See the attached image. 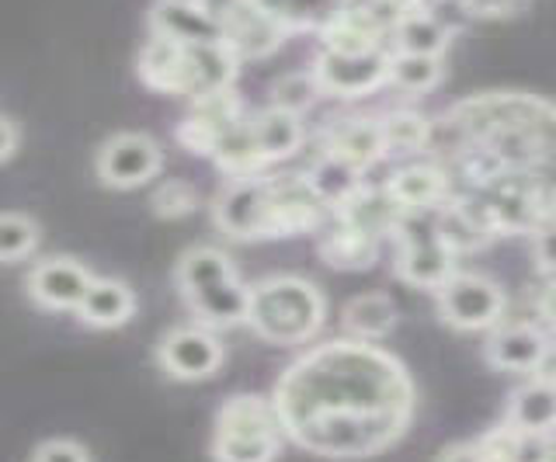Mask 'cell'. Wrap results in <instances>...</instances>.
Wrapping results in <instances>:
<instances>
[{"label":"cell","mask_w":556,"mask_h":462,"mask_svg":"<svg viewBox=\"0 0 556 462\" xmlns=\"http://www.w3.org/2000/svg\"><path fill=\"white\" fill-rule=\"evenodd\" d=\"M275 410L295 441L327 432L324 455L365 459L404 435L414 410V386L393 355L369 341H334L286 369L275 389Z\"/></svg>","instance_id":"1"},{"label":"cell","mask_w":556,"mask_h":462,"mask_svg":"<svg viewBox=\"0 0 556 462\" xmlns=\"http://www.w3.org/2000/svg\"><path fill=\"white\" fill-rule=\"evenodd\" d=\"M327 317V299L320 288L295 279V275H271L251 285V306H248V328L278 348L306 345L317 337Z\"/></svg>","instance_id":"2"},{"label":"cell","mask_w":556,"mask_h":462,"mask_svg":"<svg viewBox=\"0 0 556 462\" xmlns=\"http://www.w3.org/2000/svg\"><path fill=\"white\" fill-rule=\"evenodd\" d=\"M282 452V421L257 393L223 400L213 427V462H275Z\"/></svg>","instance_id":"3"},{"label":"cell","mask_w":556,"mask_h":462,"mask_svg":"<svg viewBox=\"0 0 556 462\" xmlns=\"http://www.w3.org/2000/svg\"><path fill=\"white\" fill-rule=\"evenodd\" d=\"M434 306H439V317L448 328L477 334L497 328L508 296L494 279L477 275V271H456L442 288H434Z\"/></svg>","instance_id":"4"},{"label":"cell","mask_w":556,"mask_h":462,"mask_svg":"<svg viewBox=\"0 0 556 462\" xmlns=\"http://www.w3.org/2000/svg\"><path fill=\"white\" fill-rule=\"evenodd\" d=\"M213 219L226 236H233V241H265V236H278L268 178H261V175L233 178L216 195Z\"/></svg>","instance_id":"5"},{"label":"cell","mask_w":556,"mask_h":462,"mask_svg":"<svg viewBox=\"0 0 556 462\" xmlns=\"http://www.w3.org/2000/svg\"><path fill=\"white\" fill-rule=\"evenodd\" d=\"M226 362V348L216 337V331L202 328V323H188V328H174L156 345V365H161L170 380L178 383H202L213 380Z\"/></svg>","instance_id":"6"},{"label":"cell","mask_w":556,"mask_h":462,"mask_svg":"<svg viewBox=\"0 0 556 462\" xmlns=\"http://www.w3.org/2000/svg\"><path fill=\"white\" fill-rule=\"evenodd\" d=\"M313 74L324 94L334 98H365L390 84V53L387 49H365V53H341L324 49L313 63Z\"/></svg>","instance_id":"7"},{"label":"cell","mask_w":556,"mask_h":462,"mask_svg":"<svg viewBox=\"0 0 556 462\" xmlns=\"http://www.w3.org/2000/svg\"><path fill=\"white\" fill-rule=\"evenodd\" d=\"M161 164H164V153L147 132H115L112 140L101 143L94 157V170L101 184L118 188V192L147 184L150 178H156Z\"/></svg>","instance_id":"8"},{"label":"cell","mask_w":556,"mask_h":462,"mask_svg":"<svg viewBox=\"0 0 556 462\" xmlns=\"http://www.w3.org/2000/svg\"><path fill=\"white\" fill-rule=\"evenodd\" d=\"M452 275H456V251L445 244L439 219L421 222L414 233H404V244H400V254H396V279L434 293V288H442Z\"/></svg>","instance_id":"9"},{"label":"cell","mask_w":556,"mask_h":462,"mask_svg":"<svg viewBox=\"0 0 556 462\" xmlns=\"http://www.w3.org/2000/svg\"><path fill=\"white\" fill-rule=\"evenodd\" d=\"M549 351H553L549 337L535 323H497L494 334L483 345L486 365L515 375H535L549 358Z\"/></svg>","instance_id":"10"},{"label":"cell","mask_w":556,"mask_h":462,"mask_svg":"<svg viewBox=\"0 0 556 462\" xmlns=\"http://www.w3.org/2000/svg\"><path fill=\"white\" fill-rule=\"evenodd\" d=\"M94 275L87 271L77 258H46L39 261L25 279V288L35 306L42 310H74L84 303L87 288H91Z\"/></svg>","instance_id":"11"},{"label":"cell","mask_w":556,"mask_h":462,"mask_svg":"<svg viewBox=\"0 0 556 462\" xmlns=\"http://www.w3.org/2000/svg\"><path fill=\"white\" fill-rule=\"evenodd\" d=\"M219 31L237 60H261L275 53L289 28L278 22L275 14H268L261 0H240V4L219 22Z\"/></svg>","instance_id":"12"},{"label":"cell","mask_w":556,"mask_h":462,"mask_svg":"<svg viewBox=\"0 0 556 462\" xmlns=\"http://www.w3.org/2000/svg\"><path fill=\"white\" fill-rule=\"evenodd\" d=\"M243 118L240 101L233 98V91H219V94H205L199 101H191L188 118L178 126V140L191 150V153H205L216 146L219 136L230 129L233 123Z\"/></svg>","instance_id":"13"},{"label":"cell","mask_w":556,"mask_h":462,"mask_svg":"<svg viewBox=\"0 0 556 462\" xmlns=\"http://www.w3.org/2000/svg\"><path fill=\"white\" fill-rule=\"evenodd\" d=\"M188 310L208 331H226L237 323H248V306H251V288L243 285L237 275H226L219 282H208L185 296Z\"/></svg>","instance_id":"14"},{"label":"cell","mask_w":556,"mask_h":462,"mask_svg":"<svg viewBox=\"0 0 556 462\" xmlns=\"http://www.w3.org/2000/svg\"><path fill=\"white\" fill-rule=\"evenodd\" d=\"M504 424L521 435H553L556 432V383L535 375L508 397Z\"/></svg>","instance_id":"15"},{"label":"cell","mask_w":556,"mask_h":462,"mask_svg":"<svg viewBox=\"0 0 556 462\" xmlns=\"http://www.w3.org/2000/svg\"><path fill=\"white\" fill-rule=\"evenodd\" d=\"M153 36H164L185 46L199 42H223L219 25L195 4V0H156L150 11Z\"/></svg>","instance_id":"16"},{"label":"cell","mask_w":556,"mask_h":462,"mask_svg":"<svg viewBox=\"0 0 556 462\" xmlns=\"http://www.w3.org/2000/svg\"><path fill=\"white\" fill-rule=\"evenodd\" d=\"M139 77L147 88L164 94H188V46L164 36H150L139 49Z\"/></svg>","instance_id":"17"},{"label":"cell","mask_w":556,"mask_h":462,"mask_svg":"<svg viewBox=\"0 0 556 462\" xmlns=\"http://www.w3.org/2000/svg\"><path fill=\"white\" fill-rule=\"evenodd\" d=\"M136 313V293L122 279H94L84 303L77 306L80 323L94 331H115Z\"/></svg>","instance_id":"18"},{"label":"cell","mask_w":556,"mask_h":462,"mask_svg":"<svg viewBox=\"0 0 556 462\" xmlns=\"http://www.w3.org/2000/svg\"><path fill=\"white\" fill-rule=\"evenodd\" d=\"M452 36H456V31H452L431 8H410V11H400L390 39H393L396 53L442 56L452 42Z\"/></svg>","instance_id":"19"},{"label":"cell","mask_w":556,"mask_h":462,"mask_svg":"<svg viewBox=\"0 0 556 462\" xmlns=\"http://www.w3.org/2000/svg\"><path fill=\"white\" fill-rule=\"evenodd\" d=\"M324 153H334V157L348 161L358 170L376 164L382 153H387V146H382L379 118H341V123L327 132Z\"/></svg>","instance_id":"20"},{"label":"cell","mask_w":556,"mask_h":462,"mask_svg":"<svg viewBox=\"0 0 556 462\" xmlns=\"http://www.w3.org/2000/svg\"><path fill=\"white\" fill-rule=\"evenodd\" d=\"M251 129H254V143H257V153L265 164H275V161H286L292 157L295 150L303 146V123L300 115H292L286 108H265L251 118Z\"/></svg>","instance_id":"21"},{"label":"cell","mask_w":556,"mask_h":462,"mask_svg":"<svg viewBox=\"0 0 556 462\" xmlns=\"http://www.w3.org/2000/svg\"><path fill=\"white\" fill-rule=\"evenodd\" d=\"M390 198L400 205V213H428L445 198V175L439 167H400L387 184Z\"/></svg>","instance_id":"22"},{"label":"cell","mask_w":556,"mask_h":462,"mask_svg":"<svg viewBox=\"0 0 556 462\" xmlns=\"http://www.w3.org/2000/svg\"><path fill=\"white\" fill-rule=\"evenodd\" d=\"M344 331L355 341H382L396 328V303L387 293H362L344 306Z\"/></svg>","instance_id":"23"},{"label":"cell","mask_w":556,"mask_h":462,"mask_svg":"<svg viewBox=\"0 0 556 462\" xmlns=\"http://www.w3.org/2000/svg\"><path fill=\"white\" fill-rule=\"evenodd\" d=\"M320 254H324V261L334 268H369L379 254V236L341 219L338 230L324 233Z\"/></svg>","instance_id":"24"},{"label":"cell","mask_w":556,"mask_h":462,"mask_svg":"<svg viewBox=\"0 0 556 462\" xmlns=\"http://www.w3.org/2000/svg\"><path fill=\"white\" fill-rule=\"evenodd\" d=\"M208 157H213L226 175H233V178L257 175V170L265 167V161H261V153H257L251 118H240V123H233L230 129H226L216 140V146L208 150Z\"/></svg>","instance_id":"25"},{"label":"cell","mask_w":556,"mask_h":462,"mask_svg":"<svg viewBox=\"0 0 556 462\" xmlns=\"http://www.w3.org/2000/svg\"><path fill=\"white\" fill-rule=\"evenodd\" d=\"M358 178H362V170L352 167L348 161H341V157H334V153H324V157L313 164L309 175H306V181H309L313 192H317V198L324 205H338V209L362 188Z\"/></svg>","instance_id":"26"},{"label":"cell","mask_w":556,"mask_h":462,"mask_svg":"<svg viewBox=\"0 0 556 462\" xmlns=\"http://www.w3.org/2000/svg\"><path fill=\"white\" fill-rule=\"evenodd\" d=\"M226 275H237L233 261L226 258L223 251L216 247H188L178 261V271H174V282H178V293L181 299L191 296L195 288L208 285V282H219Z\"/></svg>","instance_id":"27"},{"label":"cell","mask_w":556,"mask_h":462,"mask_svg":"<svg viewBox=\"0 0 556 462\" xmlns=\"http://www.w3.org/2000/svg\"><path fill=\"white\" fill-rule=\"evenodd\" d=\"M442 56L421 53H390V84L404 94H428L442 84Z\"/></svg>","instance_id":"28"},{"label":"cell","mask_w":556,"mask_h":462,"mask_svg":"<svg viewBox=\"0 0 556 462\" xmlns=\"http://www.w3.org/2000/svg\"><path fill=\"white\" fill-rule=\"evenodd\" d=\"M486 449L497 455V462H556L553 435H521L501 424L494 435H486Z\"/></svg>","instance_id":"29"},{"label":"cell","mask_w":556,"mask_h":462,"mask_svg":"<svg viewBox=\"0 0 556 462\" xmlns=\"http://www.w3.org/2000/svg\"><path fill=\"white\" fill-rule=\"evenodd\" d=\"M268 14H275L289 31L292 28H327L338 18L348 0H261Z\"/></svg>","instance_id":"30"},{"label":"cell","mask_w":556,"mask_h":462,"mask_svg":"<svg viewBox=\"0 0 556 462\" xmlns=\"http://www.w3.org/2000/svg\"><path fill=\"white\" fill-rule=\"evenodd\" d=\"M379 129H382V146H387V153H421L431 140L428 118L417 112H407V108L382 115Z\"/></svg>","instance_id":"31"},{"label":"cell","mask_w":556,"mask_h":462,"mask_svg":"<svg viewBox=\"0 0 556 462\" xmlns=\"http://www.w3.org/2000/svg\"><path fill=\"white\" fill-rule=\"evenodd\" d=\"M39 247V222L25 213H0V265L25 261Z\"/></svg>","instance_id":"32"},{"label":"cell","mask_w":556,"mask_h":462,"mask_svg":"<svg viewBox=\"0 0 556 462\" xmlns=\"http://www.w3.org/2000/svg\"><path fill=\"white\" fill-rule=\"evenodd\" d=\"M320 94L324 91H320L317 74L313 70H292V74H282L271 84V105L286 108L292 115H303L306 108H313Z\"/></svg>","instance_id":"33"},{"label":"cell","mask_w":556,"mask_h":462,"mask_svg":"<svg viewBox=\"0 0 556 462\" xmlns=\"http://www.w3.org/2000/svg\"><path fill=\"white\" fill-rule=\"evenodd\" d=\"M195 188L185 184V181H164L161 188L153 192V213L164 216V219H178V216H188L195 209Z\"/></svg>","instance_id":"34"},{"label":"cell","mask_w":556,"mask_h":462,"mask_svg":"<svg viewBox=\"0 0 556 462\" xmlns=\"http://www.w3.org/2000/svg\"><path fill=\"white\" fill-rule=\"evenodd\" d=\"M31 462H91V452L74 438H49L35 449Z\"/></svg>","instance_id":"35"},{"label":"cell","mask_w":556,"mask_h":462,"mask_svg":"<svg viewBox=\"0 0 556 462\" xmlns=\"http://www.w3.org/2000/svg\"><path fill=\"white\" fill-rule=\"evenodd\" d=\"M532 258L543 275L556 279V222H549V227H543L532 236Z\"/></svg>","instance_id":"36"},{"label":"cell","mask_w":556,"mask_h":462,"mask_svg":"<svg viewBox=\"0 0 556 462\" xmlns=\"http://www.w3.org/2000/svg\"><path fill=\"white\" fill-rule=\"evenodd\" d=\"M439 462H497V455L486 449V441H459L448 445L439 455Z\"/></svg>","instance_id":"37"},{"label":"cell","mask_w":556,"mask_h":462,"mask_svg":"<svg viewBox=\"0 0 556 462\" xmlns=\"http://www.w3.org/2000/svg\"><path fill=\"white\" fill-rule=\"evenodd\" d=\"M466 14H511L521 0H459Z\"/></svg>","instance_id":"38"},{"label":"cell","mask_w":556,"mask_h":462,"mask_svg":"<svg viewBox=\"0 0 556 462\" xmlns=\"http://www.w3.org/2000/svg\"><path fill=\"white\" fill-rule=\"evenodd\" d=\"M539 317H543L549 328H556V279L543 288V293H539Z\"/></svg>","instance_id":"39"},{"label":"cell","mask_w":556,"mask_h":462,"mask_svg":"<svg viewBox=\"0 0 556 462\" xmlns=\"http://www.w3.org/2000/svg\"><path fill=\"white\" fill-rule=\"evenodd\" d=\"M14 150H17V129H14L11 118L0 115V164H4Z\"/></svg>","instance_id":"40"},{"label":"cell","mask_w":556,"mask_h":462,"mask_svg":"<svg viewBox=\"0 0 556 462\" xmlns=\"http://www.w3.org/2000/svg\"><path fill=\"white\" fill-rule=\"evenodd\" d=\"M382 4H390L396 11H410V8H421V0H382Z\"/></svg>","instance_id":"41"}]
</instances>
